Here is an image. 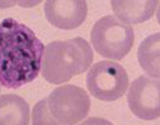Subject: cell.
<instances>
[{"instance_id": "obj_13", "label": "cell", "mask_w": 160, "mask_h": 125, "mask_svg": "<svg viewBox=\"0 0 160 125\" xmlns=\"http://www.w3.org/2000/svg\"><path fill=\"white\" fill-rule=\"evenodd\" d=\"M43 0H17V3L23 8H31L37 6Z\"/></svg>"}, {"instance_id": "obj_8", "label": "cell", "mask_w": 160, "mask_h": 125, "mask_svg": "<svg viewBox=\"0 0 160 125\" xmlns=\"http://www.w3.org/2000/svg\"><path fill=\"white\" fill-rule=\"evenodd\" d=\"M159 0H111L113 13L125 23H141L153 16Z\"/></svg>"}, {"instance_id": "obj_15", "label": "cell", "mask_w": 160, "mask_h": 125, "mask_svg": "<svg viewBox=\"0 0 160 125\" xmlns=\"http://www.w3.org/2000/svg\"><path fill=\"white\" fill-rule=\"evenodd\" d=\"M0 91H1V88H0Z\"/></svg>"}, {"instance_id": "obj_11", "label": "cell", "mask_w": 160, "mask_h": 125, "mask_svg": "<svg viewBox=\"0 0 160 125\" xmlns=\"http://www.w3.org/2000/svg\"><path fill=\"white\" fill-rule=\"evenodd\" d=\"M32 125H64L51 115L47 106V99L38 102L32 112Z\"/></svg>"}, {"instance_id": "obj_10", "label": "cell", "mask_w": 160, "mask_h": 125, "mask_svg": "<svg viewBox=\"0 0 160 125\" xmlns=\"http://www.w3.org/2000/svg\"><path fill=\"white\" fill-rule=\"evenodd\" d=\"M160 33L149 36L138 48L137 57L140 65L148 75L160 77Z\"/></svg>"}, {"instance_id": "obj_3", "label": "cell", "mask_w": 160, "mask_h": 125, "mask_svg": "<svg viewBox=\"0 0 160 125\" xmlns=\"http://www.w3.org/2000/svg\"><path fill=\"white\" fill-rule=\"evenodd\" d=\"M135 40L131 26L108 15L94 25L91 41L96 51L108 59L120 60L130 52Z\"/></svg>"}, {"instance_id": "obj_4", "label": "cell", "mask_w": 160, "mask_h": 125, "mask_svg": "<svg viewBox=\"0 0 160 125\" xmlns=\"http://www.w3.org/2000/svg\"><path fill=\"white\" fill-rule=\"evenodd\" d=\"M87 88L100 101H112L121 98L128 89L129 78L123 66L109 60L93 65L87 76Z\"/></svg>"}, {"instance_id": "obj_2", "label": "cell", "mask_w": 160, "mask_h": 125, "mask_svg": "<svg viewBox=\"0 0 160 125\" xmlns=\"http://www.w3.org/2000/svg\"><path fill=\"white\" fill-rule=\"evenodd\" d=\"M89 44L80 37L55 41L45 48L42 74L49 83L60 84L70 81L88 69L93 60Z\"/></svg>"}, {"instance_id": "obj_14", "label": "cell", "mask_w": 160, "mask_h": 125, "mask_svg": "<svg viewBox=\"0 0 160 125\" xmlns=\"http://www.w3.org/2000/svg\"><path fill=\"white\" fill-rule=\"evenodd\" d=\"M17 3V0H0V9L12 8Z\"/></svg>"}, {"instance_id": "obj_7", "label": "cell", "mask_w": 160, "mask_h": 125, "mask_svg": "<svg viewBox=\"0 0 160 125\" xmlns=\"http://www.w3.org/2000/svg\"><path fill=\"white\" fill-rule=\"evenodd\" d=\"M45 17L59 29L70 30L83 23L88 15L86 0H46Z\"/></svg>"}, {"instance_id": "obj_1", "label": "cell", "mask_w": 160, "mask_h": 125, "mask_svg": "<svg viewBox=\"0 0 160 125\" xmlns=\"http://www.w3.org/2000/svg\"><path fill=\"white\" fill-rule=\"evenodd\" d=\"M44 45L33 31L12 18L0 23V83L17 89L32 82L41 68Z\"/></svg>"}, {"instance_id": "obj_12", "label": "cell", "mask_w": 160, "mask_h": 125, "mask_svg": "<svg viewBox=\"0 0 160 125\" xmlns=\"http://www.w3.org/2000/svg\"><path fill=\"white\" fill-rule=\"evenodd\" d=\"M80 125H113L108 120L101 118H90Z\"/></svg>"}, {"instance_id": "obj_6", "label": "cell", "mask_w": 160, "mask_h": 125, "mask_svg": "<svg viewBox=\"0 0 160 125\" xmlns=\"http://www.w3.org/2000/svg\"><path fill=\"white\" fill-rule=\"evenodd\" d=\"M131 112L138 118L151 121L159 117L160 82L145 76L135 79L127 95Z\"/></svg>"}, {"instance_id": "obj_9", "label": "cell", "mask_w": 160, "mask_h": 125, "mask_svg": "<svg viewBox=\"0 0 160 125\" xmlns=\"http://www.w3.org/2000/svg\"><path fill=\"white\" fill-rule=\"evenodd\" d=\"M30 109L23 98L16 95L0 96V125H28Z\"/></svg>"}, {"instance_id": "obj_5", "label": "cell", "mask_w": 160, "mask_h": 125, "mask_svg": "<svg viewBox=\"0 0 160 125\" xmlns=\"http://www.w3.org/2000/svg\"><path fill=\"white\" fill-rule=\"evenodd\" d=\"M47 102L52 116L64 125H75L85 118L91 106L90 99L86 91L71 84L53 90Z\"/></svg>"}]
</instances>
